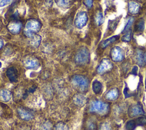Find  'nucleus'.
<instances>
[{"mask_svg": "<svg viewBox=\"0 0 146 130\" xmlns=\"http://www.w3.org/2000/svg\"><path fill=\"white\" fill-rule=\"evenodd\" d=\"M41 28V25L40 22L36 19H30L29 20L26 25L24 33L29 38H31L34 34H36Z\"/></svg>", "mask_w": 146, "mask_h": 130, "instance_id": "nucleus-1", "label": "nucleus"}, {"mask_svg": "<svg viewBox=\"0 0 146 130\" xmlns=\"http://www.w3.org/2000/svg\"><path fill=\"white\" fill-rule=\"evenodd\" d=\"M110 105L108 104L99 100L93 101L90 105V111L92 112H96L99 115H106L108 112Z\"/></svg>", "mask_w": 146, "mask_h": 130, "instance_id": "nucleus-2", "label": "nucleus"}, {"mask_svg": "<svg viewBox=\"0 0 146 130\" xmlns=\"http://www.w3.org/2000/svg\"><path fill=\"white\" fill-rule=\"evenodd\" d=\"M72 82L80 91L84 92L87 90L89 86V80L84 76L76 75L72 78Z\"/></svg>", "mask_w": 146, "mask_h": 130, "instance_id": "nucleus-3", "label": "nucleus"}, {"mask_svg": "<svg viewBox=\"0 0 146 130\" xmlns=\"http://www.w3.org/2000/svg\"><path fill=\"white\" fill-rule=\"evenodd\" d=\"M75 62L79 65H84L90 61V52L87 48L82 47L76 53L75 57Z\"/></svg>", "mask_w": 146, "mask_h": 130, "instance_id": "nucleus-4", "label": "nucleus"}, {"mask_svg": "<svg viewBox=\"0 0 146 130\" xmlns=\"http://www.w3.org/2000/svg\"><path fill=\"white\" fill-rule=\"evenodd\" d=\"M110 55L112 60L116 62L122 61L124 58L123 50L117 46H115L111 49Z\"/></svg>", "mask_w": 146, "mask_h": 130, "instance_id": "nucleus-5", "label": "nucleus"}, {"mask_svg": "<svg viewBox=\"0 0 146 130\" xmlns=\"http://www.w3.org/2000/svg\"><path fill=\"white\" fill-rule=\"evenodd\" d=\"M88 21V16L86 12H79L75 19V25L78 29L83 28L87 24Z\"/></svg>", "mask_w": 146, "mask_h": 130, "instance_id": "nucleus-6", "label": "nucleus"}, {"mask_svg": "<svg viewBox=\"0 0 146 130\" xmlns=\"http://www.w3.org/2000/svg\"><path fill=\"white\" fill-rule=\"evenodd\" d=\"M113 64L108 59H103L97 68V72L100 74H103L111 70Z\"/></svg>", "mask_w": 146, "mask_h": 130, "instance_id": "nucleus-7", "label": "nucleus"}, {"mask_svg": "<svg viewBox=\"0 0 146 130\" xmlns=\"http://www.w3.org/2000/svg\"><path fill=\"white\" fill-rule=\"evenodd\" d=\"M128 113L129 117H135L141 115L144 113V111L140 103L131 105L128 109Z\"/></svg>", "mask_w": 146, "mask_h": 130, "instance_id": "nucleus-8", "label": "nucleus"}, {"mask_svg": "<svg viewBox=\"0 0 146 130\" xmlns=\"http://www.w3.org/2000/svg\"><path fill=\"white\" fill-rule=\"evenodd\" d=\"M17 112L20 117L24 120H30L34 117V115L30 110L24 108L23 107H19L17 109Z\"/></svg>", "mask_w": 146, "mask_h": 130, "instance_id": "nucleus-9", "label": "nucleus"}, {"mask_svg": "<svg viewBox=\"0 0 146 130\" xmlns=\"http://www.w3.org/2000/svg\"><path fill=\"white\" fill-rule=\"evenodd\" d=\"M24 65L28 69H36L39 66V62L37 59L30 57L25 60Z\"/></svg>", "mask_w": 146, "mask_h": 130, "instance_id": "nucleus-10", "label": "nucleus"}, {"mask_svg": "<svg viewBox=\"0 0 146 130\" xmlns=\"http://www.w3.org/2000/svg\"><path fill=\"white\" fill-rule=\"evenodd\" d=\"M136 60L139 66L143 67L146 64V56L142 50L138 49L136 52Z\"/></svg>", "mask_w": 146, "mask_h": 130, "instance_id": "nucleus-11", "label": "nucleus"}, {"mask_svg": "<svg viewBox=\"0 0 146 130\" xmlns=\"http://www.w3.org/2000/svg\"><path fill=\"white\" fill-rule=\"evenodd\" d=\"M6 76L9 78L10 82H16L18 79V74L17 70L14 67H9L6 71Z\"/></svg>", "mask_w": 146, "mask_h": 130, "instance_id": "nucleus-12", "label": "nucleus"}, {"mask_svg": "<svg viewBox=\"0 0 146 130\" xmlns=\"http://www.w3.org/2000/svg\"><path fill=\"white\" fill-rule=\"evenodd\" d=\"M22 26V25L20 22H11L7 26V28L10 32L17 34L21 31Z\"/></svg>", "mask_w": 146, "mask_h": 130, "instance_id": "nucleus-13", "label": "nucleus"}, {"mask_svg": "<svg viewBox=\"0 0 146 130\" xmlns=\"http://www.w3.org/2000/svg\"><path fill=\"white\" fill-rule=\"evenodd\" d=\"M73 101L75 105L79 107H82L87 103V98L84 95L78 94L74 96Z\"/></svg>", "mask_w": 146, "mask_h": 130, "instance_id": "nucleus-14", "label": "nucleus"}, {"mask_svg": "<svg viewBox=\"0 0 146 130\" xmlns=\"http://www.w3.org/2000/svg\"><path fill=\"white\" fill-rule=\"evenodd\" d=\"M119 95V92L117 88H112L108 91L106 94V98L108 100H115L117 99Z\"/></svg>", "mask_w": 146, "mask_h": 130, "instance_id": "nucleus-15", "label": "nucleus"}, {"mask_svg": "<svg viewBox=\"0 0 146 130\" xmlns=\"http://www.w3.org/2000/svg\"><path fill=\"white\" fill-rule=\"evenodd\" d=\"M11 92L6 89L0 90V100L3 102H7L11 99Z\"/></svg>", "mask_w": 146, "mask_h": 130, "instance_id": "nucleus-16", "label": "nucleus"}, {"mask_svg": "<svg viewBox=\"0 0 146 130\" xmlns=\"http://www.w3.org/2000/svg\"><path fill=\"white\" fill-rule=\"evenodd\" d=\"M140 10V5L136 2L131 1L128 3V11L132 14H137Z\"/></svg>", "mask_w": 146, "mask_h": 130, "instance_id": "nucleus-17", "label": "nucleus"}, {"mask_svg": "<svg viewBox=\"0 0 146 130\" xmlns=\"http://www.w3.org/2000/svg\"><path fill=\"white\" fill-rule=\"evenodd\" d=\"M75 0H55L56 5L60 7L67 9L70 7Z\"/></svg>", "mask_w": 146, "mask_h": 130, "instance_id": "nucleus-18", "label": "nucleus"}, {"mask_svg": "<svg viewBox=\"0 0 146 130\" xmlns=\"http://www.w3.org/2000/svg\"><path fill=\"white\" fill-rule=\"evenodd\" d=\"M119 38V35H115L113 36H111L104 40H103L101 44H100V46L102 48H104L106 47H107V46H108L110 44H112V43L115 42L116 40H117Z\"/></svg>", "mask_w": 146, "mask_h": 130, "instance_id": "nucleus-19", "label": "nucleus"}, {"mask_svg": "<svg viewBox=\"0 0 146 130\" xmlns=\"http://www.w3.org/2000/svg\"><path fill=\"white\" fill-rule=\"evenodd\" d=\"M30 43L34 47H38L41 42V37L39 35L34 34L31 38Z\"/></svg>", "mask_w": 146, "mask_h": 130, "instance_id": "nucleus-20", "label": "nucleus"}, {"mask_svg": "<svg viewBox=\"0 0 146 130\" xmlns=\"http://www.w3.org/2000/svg\"><path fill=\"white\" fill-rule=\"evenodd\" d=\"M92 88L94 92L96 94H99L102 89V83L98 81V80H95L92 83Z\"/></svg>", "mask_w": 146, "mask_h": 130, "instance_id": "nucleus-21", "label": "nucleus"}, {"mask_svg": "<svg viewBox=\"0 0 146 130\" xmlns=\"http://www.w3.org/2000/svg\"><path fill=\"white\" fill-rule=\"evenodd\" d=\"M144 29V21L143 18L139 19L135 27V31L136 32H142Z\"/></svg>", "mask_w": 146, "mask_h": 130, "instance_id": "nucleus-22", "label": "nucleus"}, {"mask_svg": "<svg viewBox=\"0 0 146 130\" xmlns=\"http://www.w3.org/2000/svg\"><path fill=\"white\" fill-rule=\"evenodd\" d=\"M137 126L136 121L135 120H131L127 122L125 124L126 130H134V129Z\"/></svg>", "mask_w": 146, "mask_h": 130, "instance_id": "nucleus-23", "label": "nucleus"}, {"mask_svg": "<svg viewBox=\"0 0 146 130\" xmlns=\"http://www.w3.org/2000/svg\"><path fill=\"white\" fill-rule=\"evenodd\" d=\"M95 21L96 24L98 26L101 25L103 22V14L100 11H98L96 14V17H95Z\"/></svg>", "mask_w": 146, "mask_h": 130, "instance_id": "nucleus-24", "label": "nucleus"}, {"mask_svg": "<svg viewBox=\"0 0 146 130\" xmlns=\"http://www.w3.org/2000/svg\"><path fill=\"white\" fill-rule=\"evenodd\" d=\"M133 22V18L131 17L130 18H129L123 31V32H126L127 31H131V26H132V25Z\"/></svg>", "mask_w": 146, "mask_h": 130, "instance_id": "nucleus-25", "label": "nucleus"}, {"mask_svg": "<svg viewBox=\"0 0 146 130\" xmlns=\"http://www.w3.org/2000/svg\"><path fill=\"white\" fill-rule=\"evenodd\" d=\"M137 125H146V117L140 116L135 119Z\"/></svg>", "mask_w": 146, "mask_h": 130, "instance_id": "nucleus-26", "label": "nucleus"}, {"mask_svg": "<svg viewBox=\"0 0 146 130\" xmlns=\"http://www.w3.org/2000/svg\"><path fill=\"white\" fill-rule=\"evenodd\" d=\"M54 130H68V128L67 125L64 123H59L55 125Z\"/></svg>", "mask_w": 146, "mask_h": 130, "instance_id": "nucleus-27", "label": "nucleus"}, {"mask_svg": "<svg viewBox=\"0 0 146 130\" xmlns=\"http://www.w3.org/2000/svg\"><path fill=\"white\" fill-rule=\"evenodd\" d=\"M131 31H127L125 32V34L123 36L121 40L124 42H129L131 40Z\"/></svg>", "mask_w": 146, "mask_h": 130, "instance_id": "nucleus-28", "label": "nucleus"}, {"mask_svg": "<svg viewBox=\"0 0 146 130\" xmlns=\"http://www.w3.org/2000/svg\"><path fill=\"white\" fill-rule=\"evenodd\" d=\"M99 130H112L110 125L107 123H103L100 126Z\"/></svg>", "mask_w": 146, "mask_h": 130, "instance_id": "nucleus-29", "label": "nucleus"}, {"mask_svg": "<svg viewBox=\"0 0 146 130\" xmlns=\"http://www.w3.org/2000/svg\"><path fill=\"white\" fill-rule=\"evenodd\" d=\"M51 128V124L49 122L44 123L41 127V130H50Z\"/></svg>", "mask_w": 146, "mask_h": 130, "instance_id": "nucleus-30", "label": "nucleus"}, {"mask_svg": "<svg viewBox=\"0 0 146 130\" xmlns=\"http://www.w3.org/2000/svg\"><path fill=\"white\" fill-rule=\"evenodd\" d=\"M83 2L87 7L90 8L92 6L93 0H83Z\"/></svg>", "mask_w": 146, "mask_h": 130, "instance_id": "nucleus-31", "label": "nucleus"}, {"mask_svg": "<svg viewBox=\"0 0 146 130\" xmlns=\"http://www.w3.org/2000/svg\"><path fill=\"white\" fill-rule=\"evenodd\" d=\"M11 0H1L0 1V7H3L8 5L10 3Z\"/></svg>", "mask_w": 146, "mask_h": 130, "instance_id": "nucleus-32", "label": "nucleus"}, {"mask_svg": "<svg viewBox=\"0 0 146 130\" xmlns=\"http://www.w3.org/2000/svg\"><path fill=\"white\" fill-rule=\"evenodd\" d=\"M88 128L90 130H94L95 128V124L93 123H91L88 125Z\"/></svg>", "mask_w": 146, "mask_h": 130, "instance_id": "nucleus-33", "label": "nucleus"}, {"mask_svg": "<svg viewBox=\"0 0 146 130\" xmlns=\"http://www.w3.org/2000/svg\"><path fill=\"white\" fill-rule=\"evenodd\" d=\"M137 67H136V66H135L134 67H133V70H132V74H135V75H136V71H137Z\"/></svg>", "mask_w": 146, "mask_h": 130, "instance_id": "nucleus-34", "label": "nucleus"}, {"mask_svg": "<svg viewBox=\"0 0 146 130\" xmlns=\"http://www.w3.org/2000/svg\"><path fill=\"white\" fill-rule=\"evenodd\" d=\"M3 41L2 39L0 38V49L3 47Z\"/></svg>", "mask_w": 146, "mask_h": 130, "instance_id": "nucleus-35", "label": "nucleus"}, {"mask_svg": "<svg viewBox=\"0 0 146 130\" xmlns=\"http://www.w3.org/2000/svg\"><path fill=\"white\" fill-rule=\"evenodd\" d=\"M1 66H2V63H1V62H0V68L1 67Z\"/></svg>", "mask_w": 146, "mask_h": 130, "instance_id": "nucleus-36", "label": "nucleus"}, {"mask_svg": "<svg viewBox=\"0 0 146 130\" xmlns=\"http://www.w3.org/2000/svg\"><path fill=\"white\" fill-rule=\"evenodd\" d=\"M145 88H146V79H145Z\"/></svg>", "mask_w": 146, "mask_h": 130, "instance_id": "nucleus-37", "label": "nucleus"}]
</instances>
